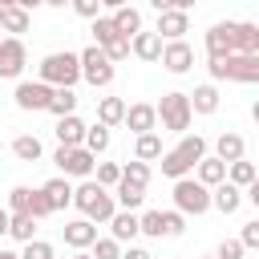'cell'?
<instances>
[{"instance_id": "27", "label": "cell", "mask_w": 259, "mask_h": 259, "mask_svg": "<svg viewBox=\"0 0 259 259\" xmlns=\"http://www.w3.org/2000/svg\"><path fill=\"white\" fill-rule=\"evenodd\" d=\"M12 154H16L20 162H40L45 146H40L36 134H16V138H12Z\"/></svg>"}, {"instance_id": "54", "label": "cell", "mask_w": 259, "mask_h": 259, "mask_svg": "<svg viewBox=\"0 0 259 259\" xmlns=\"http://www.w3.org/2000/svg\"><path fill=\"white\" fill-rule=\"evenodd\" d=\"M0 259H20V251H8V247H0Z\"/></svg>"}, {"instance_id": "17", "label": "cell", "mask_w": 259, "mask_h": 259, "mask_svg": "<svg viewBox=\"0 0 259 259\" xmlns=\"http://www.w3.org/2000/svg\"><path fill=\"white\" fill-rule=\"evenodd\" d=\"M40 194L49 198V206H53V214H57V210H65V206H73V182H69L65 174H57V178H49V182L40 186Z\"/></svg>"}, {"instance_id": "47", "label": "cell", "mask_w": 259, "mask_h": 259, "mask_svg": "<svg viewBox=\"0 0 259 259\" xmlns=\"http://www.w3.org/2000/svg\"><path fill=\"white\" fill-rule=\"evenodd\" d=\"M239 243H243L247 251H255V247H259V223H243V235H239Z\"/></svg>"}, {"instance_id": "9", "label": "cell", "mask_w": 259, "mask_h": 259, "mask_svg": "<svg viewBox=\"0 0 259 259\" xmlns=\"http://www.w3.org/2000/svg\"><path fill=\"white\" fill-rule=\"evenodd\" d=\"M28 65V49L20 36H0V81H16Z\"/></svg>"}, {"instance_id": "58", "label": "cell", "mask_w": 259, "mask_h": 259, "mask_svg": "<svg viewBox=\"0 0 259 259\" xmlns=\"http://www.w3.org/2000/svg\"><path fill=\"white\" fill-rule=\"evenodd\" d=\"M210 259H214V255H210Z\"/></svg>"}, {"instance_id": "44", "label": "cell", "mask_w": 259, "mask_h": 259, "mask_svg": "<svg viewBox=\"0 0 259 259\" xmlns=\"http://www.w3.org/2000/svg\"><path fill=\"white\" fill-rule=\"evenodd\" d=\"M28 214H32V219H36V223H40V219H49V214H53V206H49V198H45V194H40V190H32V194H28Z\"/></svg>"}, {"instance_id": "16", "label": "cell", "mask_w": 259, "mask_h": 259, "mask_svg": "<svg viewBox=\"0 0 259 259\" xmlns=\"http://www.w3.org/2000/svg\"><path fill=\"white\" fill-rule=\"evenodd\" d=\"M210 206H214V210H223V214H235V210L243 206V190H239L235 182H227V178H223V182H214V186H210Z\"/></svg>"}, {"instance_id": "15", "label": "cell", "mask_w": 259, "mask_h": 259, "mask_svg": "<svg viewBox=\"0 0 259 259\" xmlns=\"http://www.w3.org/2000/svg\"><path fill=\"white\" fill-rule=\"evenodd\" d=\"M61 235H65V243H69L73 251H89V243L97 239V223H89V219L81 214V219L65 223V227H61Z\"/></svg>"}, {"instance_id": "11", "label": "cell", "mask_w": 259, "mask_h": 259, "mask_svg": "<svg viewBox=\"0 0 259 259\" xmlns=\"http://www.w3.org/2000/svg\"><path fill=\"white\" fill-rule=\"evenodd\" d=\"M12 97H16V109H24V113H40V109H49L53 85H45V81H20Z\"/></svg>"}, {"instance_id": "52", "label": "cell", "mask_w": 259, "mask_h": 259, "mask_svg": "<svg viewBox=\"0 0 259 259\" xmlns=\"http://www.w3.org/2000/svg\"><path fill=\"white\" fill-rule=\"evenodd\" d=\"M0 235H8V210L0 206Z\"/></svg>"}, {"instance_id": "48", "label": "cell", "mask_w": 259, "mask_h": 259, "mask_svg": "<svg viewBox=\"0 0 259 259\" xmlns=\"http://www.w3.org/2000/svg\"><path fill=\"white\" fill-rule=\"evenodd\" d=\"M121 259H154L146 247H130V251H121Z\"/></svg>"}, {"instance_id": "8", "label": "cell", "mask_w": 259, "mask_h": 259, "mask_svg": "<svg viewBox=\"0 0 259 259\" xmlns=\"http://www.w3.org/2000/svg\"><path fill=\"white\" fill-rule=\"evenodd\" d=\"M53 162H57V170H61L65 178H93V162H97V158H93L85 146H57Z\"/></svg>"}, {"instance_id": "53", "label": "cell", "mask_w": 259, "mask_h": 259, "mask_svg": "<svg viewBox=\"0 0 259 259\" xmlns=\"http://www.w3.org/2000/svg\"><path fill=\"white\" fill-rule=\"evenodd\" d=\"M121 4H130V0H101V8H121Z\"/></svg>"}, {"instance_id": "49", "label": "cell", "mask_w": 259, "mask_h": 259, "mask_svg": "<svg viewBox=\"0 0 259 259\" xmlns=\"http://www.w3.org/2000/svg\"><path fill=\"white\" fill-rule=\"evenodd\" d=\"M12 4H20V8H24V12H32V8H40V4H45V0H12Z\"/></svg>"}, {"instance_id": "7", "label": "cell", "mask_w": 259, "mask_h": 259, "mask_svg": "<svg viewBox=\"0 0 259 259\" xmlns=\"http://www.w3.org/2000/svg\"><path fill=\"white\" fill-rule=\"evenodd\" d=\"M77 61H81V81H89L93 89H105V85L113 81V61H109L97 45L81 49V53H77Z\"/></svg>"}, {"instance_id": "51", "label": "cell", "mask_w": 259, "mask_h": 259, "mask_svg": "<svg viewBox=\"0 0 259 259\" xmlns=\"http://www.w3.org/2000/svg\"><path fill=\"white\" fill-rule=\"evenodd\" d=\"M194 4H198V0H174V8H182V12H190Z\"/></svg>"}, {"instance_id": "2", "label": "cell", "mask_w": 259, "mask_h": 259, "mask_svg": "<svg viewBox=\"0 0 259 259\" xmlns=\"http://www.w3.org/2000/svg\"><path fill=\"white\" fill-rule=\"evenodd\" d=\"M202 154H206V138H198V134H182V142H178L174 150H162L158 162H162V174H166V178H186Z\"/></svg>"}, {"instance_id": "33", "label": "cell", "mask_w": 259, "mask_h": 259, "mask_svg": "<svg viewBox=\"0 0 259 259\" xmlns=\"http://www.w3.org/2000/svg\"><path fill=\"white\" fill-rule=\"evenodd\" d=\"M134 158H142V162H154V158H162V138L150 130V134H138L134 138Z\"/></svg>"}, {"instance_id": "3", "label": "cell", "mask_w": 259, "mask_h": 259, "mask_svg": "<svg viewBox=\"0 0 259 259\" xmlns=\"http://www.w3.org/2000/svg\"><path fill=\"white\" fill-rule=\"evenodd\" d=\"M73 206L89 219V223H109V214L117 210L113 194L105 186H97L93 178H81V186H73Z\"/></svg>"}, {"instance_id": "5", "label": "cell", "mask_w": 259, "mask_h": 259, "mask_svg": "<svg viewBox=\"0 0 259 259\" xmlns=\"http://www.w3.org/2000/svg\"><path fill=\"white\" fill-rule=\"evenodd\" d=\"M154 113H158L162 130H170V134H186L190 121H194V113H190V97H186V93H162V101L154 105Z\"/></svg>"}, {"instance_id": "43", "label": "cell", "mask_w": 259, "mask_h": 259, "mask_svg": "<svg viewBox=\"0 0 259 259\" xmlns=\"http://www.w3.org/2000/svg\"><path fill=\"white\" fill-rule=\"evenodd\" d=\"M28 194H32V186H12V190H8V214L28 210Z\"/></svg>"}, {"instance_id": "20", "label": "cell", "mask_w": 259, "mask_h": 259, "mask_svg": "<svg viewBox=\"0 0 259 259\" xmlns=\"http://www.w3.org/2000/svg\"><path fill=\"white\" fill-rule=\"evenodd\" d=\"M113 202H117V210H138V206L146 202V186L117 178V186H113Z\"/></svg>"}, {"instance_id": "22", "label": "cell", "mask_w": 259, "mask_h": 259, "mask_svg": "<svg viewBox=\"0 0 259 259\" xmlns=\"http://www.w3.org/2000/svg\"><path fill=\"white\" fill-rule=\"evenodd\" d=\"M214 158H223V162H235V158H247V142H243V134H219L214 138Z\"/></svg>"}, {"instance_id": "36", "label": "cell", "mask_w": 259, "mask_h": 259, "mask_svg": "<svg viewBox=\"0 0 259 259\" xmlns=\"http://www.w3.org/2000/svg\"><path fill=\"white\" fill-rule=\"evenodd\" d=\"M93 174H97V178H93L97 186L113 190V186H117V178H121V166H117V162H93Z\"/></svg>"}, {"instance_id": "40", "label": "cell", "mask_w": 259, "mask_h": 259, "mask_svg": "<svg viewBox=\"0 0 259 259\" xmlns=\"http://www.w3.org/2000/svg\"><path fill=\"white\" fill-rule=\"evenodd\" d=\"M138 231L150 235V239H162V210H146V214H138Z\"/></svg>"}, {"instance_id": "4", "label": "cell", "mask_w": 259, "mask_h": 259, "mask_svg": "<svg viewBox=\"0 0 259 259\" xmlns=\"http://www.w3.org/2000/svg\"><path fill=\"white\" fill-rule=\"evenodd\" d=\"M36 81H45V85H77L81 81V61H77V53H69V49H61V53H49V57H40V65H36Z\"/></svg>"}, {"instance_id": "39", "label": "cell", "mask_w": 259, "mask_h": 259, "mask_svg": "<svg viewBox=\"0 0 259 259\" xmlns=\"http://www.w3.org/2000/svg\"><path fill=\"white\" fill-rule=\"evenodd\" d=\"M89 247H93V251H89L93 259H121V243H117L113 235H109V239H93Z\"/></svg>"}, {"instance_id": "24", "label": "cell", "mask_w": 259, "mask_h": 259, "mask_svg": "<svg viewBox=\"0 0 259 259\" xmlns=\"http://www.w3.org/2000/svg\"><path fill=\"white\" fill-rule=\"evenodd\" d=\"M109 235H113L117 243H130L134 235H142V231H138V214H134V210H113V214H109Z\"/></svg>"}, {"instance_id": "45", "label": "cell", "mask_w": 259, "mask_h": 259, "mask_svg": "<svg viewBox=\"0 0 259 259\" xmlns=\"http://www.w3.org/2000/svg\"><path fill=\"white\" fill-rule=\"evenodd\" d=\"M243 255H247V247H243L239 239H223L219 251H214V259H243Z\"/></svg>"}, {"instance_id": "12", "label": "cell", "mask_w": 259, "mask_h": 259, "mask_svg": "<svg viewBox=\"0 0 259 259\" xmlns=\"http://www.w3.org/2000/svg\"><path fill=\"white\" fill-rule=\"evenodd\" d=\"M162 40H182L186 32H190V12H182V8H166V12H158V28H154Z\"/></svg>"}, {"instance_id": "21", "label": "cell", "mask_w": 259, "mask_h": 259, "mask_svg": "<svg viewBox=\"0 0 259 259\" xmlns=\"http://www.w3.org/2000/svg\"><path fill=\"white\" fill-rule=\"evenodd\" d=\"M57 142L61 146H81V138H85V121L77 117V113H65V117H57Z\"/></svg>"}, {"instance_id": "18", "label": "cell", "mask_w": 259, "mask_h": 259, "mask_svg": "<svg viewBox=\"0 0 259 259\" xmlns=\"http://www.w3.org/2000/svg\"><path fill=\"white\" fill-rule=\"evenodd\" d=\"M130 53H134L138 61H158V57H162V36H158V32L138 28V32L130 36Z\"/></svg>"}, {"instance_id": "50", "label": "cell", "mask_w": 259, "mask_h": 259, "mask_svg": "<svg viewBox=\"0 0 259 259\" xmlns=\"http://www.w3.org/2000/svg\"><path fill=\"white\" fill-rule=\"evenodd\" d=\"M150 8L154 12H166V8H174V0H150Z\"/></svg>"}, {"instance_id": "29", "label": "cell", "mask_w": 259, "mask_h": 259, "mask_svg": "<svg viewBox=\"0 0 259 259\" xmlns=\"http://www.w3.org/2000/svg\"><path fill=\"white\" fill-rule=\"evenodd\" d=\"M49 113L53 117H65V113H77V93L69 85H57L53 97H49Z\"/></svg>"}, {"instance_id": "42", "label": "cell", "mask_w": 259, "mask_h": 259, "mask_svg": "<svg viewBox=\"0 0 259 259\" xmlns=\"http://www.w3.org/2000/svg\"><path fill=\"white\" fill-rule=\"evenodd\" d=\"M101 53H105L113 65H117V61H125V57H130V36H113L109 45H101Z\"/></svg>"}, {"instance_id": "37", "label": "cell", "mask_w": 259, "mask_h": 259, "mask_svg": "<svg viewBox=\"0 0 259 259\" xmlns=\"http://www.w3.org/2000/svg\"><path fill=\"white\" fill-rule=\"evenodd\" d=\"M113 36H121V32L113 28V16H93V45L101 49V45H109Z\"/></svg>"}, {"instance_id": "55", "label": "cell", "mask_w": 259, "mask_h": 259, "mask_svg": "<svg viewBox=\"0 0 259 259\" xmlns=\"http://www.w3.org/2000/svg\"><path fill=\"white\" fill-rule=\"evenodd\" d=\"M45 4H49V8H65L69 0H45Z\"/></svg>"}, {"instance_id": "32", "label": "cell", "mask_w": 259, "mask_h": 259, "mask_svg": "<svg viewBox=\"0 0 259 259\" xmlns=\"http://www.w3.org/2000/svg\"><path fill=\"white\" fill-rule=\"evenodd\" d=\"M113 28H117L121 36H134V32L142 28V12H138V8H130V4L113 8Z\"/></svg>"}, {"instance_id": "56", "label": "cell", "mask_w": 259, "mask_h": 259, "mask_svg": "<svg viewBox=\"0 0 259 259\" xmlns=\"http://www.w3.org/2000/svg\"><path fill=\"white\" fill-rule=\"evenodd\" d=\"M73 259H93V255L89 251H73Z\"/></svg>"}, {"instance_id": "35", "label": "cell", "mask_w": 259, "mask_h": 259, "mask_svg": "<svg viewBox=\"0 0 259 259\" xmlns=\"http://www.w3.org/2000/svg\"><path fill=\"white\" fill-rule=\"evenodd\" d=\"M121 178L125 182H138V186H150V162H142V158L121 162Z\"/></svg>"}, {"instance_id": "25", "label": "cell", "mask_w": 259, "mask_h": 259, "mask_svg": "<svg viewBox=\"0 0 259 259\" xmlns=\"http://www.w3.org/2000/svg\"><path fill=\"white\" fill-rule=\"evenodd\" d=\"M190 97V113H214L219 109V89L214 85H194V93H186Z\"/></svg>"}, {"instance_id": "31", "label": "cell", "mask_w": 259, "mask_h": 259, "mask_svg": "<svg viewBox=\"0 0 259 259\" xmlns=\"http://www.w3.org/2000/svg\"><path fill=\"white\" fill-rule=\"evenodd\" d=\"M81 146L97 158V154H105L109 150V125H101V121H93V125H85V138H81Z\"/></svg>"}, {"instance_id": "19", "label": "cell", "mask_w": 259, "mask_h": 259, "mask_svg": "<svg viewBox=\"0 0 259 259\" xmlns=\"http://www.w3.org/2000/svg\"><path fill=\"white\" fill-rule=\"evenodd\" d=\"M28 28H32V12H24L20 4H4V8H0V32L20 36V32H28Z\"/></svg>"}, {"instance_id": "14", "label": "cell", "mask_w": 259, "mask_h": 259, "mask_svg": "<svg viewBox=\"0 0 259 259\" xmlns=\"http://www.w3.org/2000/svg\"><path fill=\"white\" fill-rule=\"evenodd\" d=\"M121 125H130V134L138 138V134H150V130H158V113H154V105H150V101H134V105H125V117H121Z\"/></svg>"}, {"instance_id": "13", "label": "cell", "mask_w": 259, "mask_h": 259, "mask_svg": "<svg viewBox=\"0 0 259 259\" xmlns=\"http://www.w3.org/2000/svg\"><path fill=\"white\" fill-rule=\"evenodd\" d=\"M235 53V20H219L206 28V57H227Z\"/></svg>"}, {"instance_id": "26", "label": "cell", "mask_w": 259, "mask_h": 259, "mask_svg": "<svg viewBox=\"0 0 259 259\" xmlns=\"http://www.w3.org/2000/svg\"><path fill=\"white\" fill-rule=\"evenodd\" d=\"M235 53H259V24L235 20Z\"/></svg>"}, {"instance_id": "41", "label": "cell", "mask_w": 259, "mask_h": 259, "mask_svg": "<svg viewBox=\"0 0 259 259\" xmlns=\"http://www.w3.org/2000/svg\"><path fill=\"white\" fill-rule=\"evenodd\" d=\"M20 259H57V251H53V243H45V239H28L24 251H20Z\"/></svg>"}, {"instance_id": "30", "label": "cell", "mask_w": 259, "mask_h": 259, "mask_svg": "<svg viewBox=\"0 0 259 259\" xmlns=\"http://www.w3.org/2000/svg\"><path fill=\"white\" fill-rule=\"evenodd\" d=\"M121 117H125V101H121V97H101V101H97V121H101V125L113 130V125H121Z\"/></svg>"}, {"instance_id": "57", "label": "cell", "mask_w": 259, "mask_h": 259, "mask_svg": "<svg viewBox=\"0 0 259 259\" xmlns=\"http://www.w3.org/2000/svg\"><path fill=\"white\" fill-rule=\"evenodd\" d=\"M4 4H12V0H0V8H4Z\"/></svg>"}, {"instance_id": "6", "label": "cell", "mask_w": 259, "mask_h": 259, "mask_svg": "<svg viewBox=\"0 0 259 259\" xmlns=\"http://www.w3.org/2000/svg\"><path fill=\"white\" fill-rule=\"evenodd\" d=\"M174 210L182 214H206L210 210V186H202L198 178H174Z\"/></svg>"}, {"instance_id": "28", "label": "cell", "mask_w": 259, "mask_h": 259, "mask_svg": "<svg viewBox=\"0 0 259 259\" xmlns=\"http://www.w3.org/2000/svg\"><path fill=\"white\" fill-rule=\"evenodd\" d=\"M8 235H12L16 243H28V239H36V219H32L28 210H16V214H8Z\"/></svg>"}, {"instance_id": "23", "label": "cell", "mask_w": 259, "mask_h": 259, "mask_svg": "<svg viewBox=\"0 0 259 259\" xmlns=\"http://www.w3.org/2000/svg\"><path fill=\"white\" fill-rule=\"evenodd\" d=\"M194 178H198L202 186H214V182H223V178H227V162H223V158L202 154V158L194 162Z\"/></svg>"}, {"instance_id": "10", "label": "cell", "mask_w": 259, "mask_h": 259, "mask_svg": "<svg viewBox=\"0 0 259 259\" xmlns=\"http://www.w3.org/2000/svg\"><path fill=\"white\" fill-rule=\"evenodd\" d=\"M162 69L166 73H174V77H182V73H190V65H194V49L186 45V36L182 40H162Z\"/></svg>"}, {"instance_id": "46", "label": "cell", "mask_w": 259, "mask_h": 259, "mask_svg": "<svg viewBox=\"0 0 259 259\" xmlns=\"http://www.w3.org/2000/svg\"><path fill=\"white\" fill-rule=\"evenodd\" d=\"M69 8H73L77 16H85V20L101 16V0H69Z\"/></svg>"}, {"instance_id": "1", "label": "cell", "mask_w": 259, "mask_h": 259, "mask_svg": "<svg viewBox=\"0 0 259 259\" xmlns=\"http://www.w3.org/2000/svg\"><path fill=\"white\" fill-rule=\"evenodd\" d=\"M206 69L214 81H259V53H227V57H206Z\"/></svg>"}, {"instance_id": "38", "label": "cell", "mask_w": 259, "mask_h": 259, "mask_svg": "<svg viewBox=\"0 0 259 259\" xmlns=\"http://www.w3.org/2000/svg\"><path fill=\"white\" fill-rule=\"evenodd\" d=\"M186 231V214L182 210H162V235L166 239H178Z\"/></svg>"}, {"instance_id": "34", "label": "cell", "mask_w": 259, "mask_h": 259, "mask_svg": "<svg viewBox=\"0 0 259 259\" xmlns=\"http://www.w3.org/2000/svg\"><path fill=\"white\" fill-rule=\"evenodd\" d=\"M255 178H259V174H255V166H251L247 158H235V162H227V182H235L239 190H243V186H251Z\"/></svg>"}]
</instances>
